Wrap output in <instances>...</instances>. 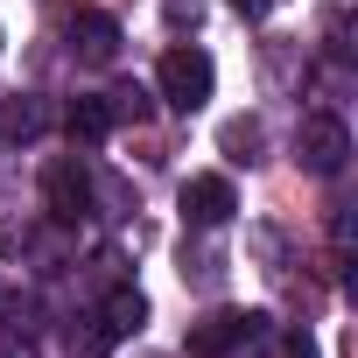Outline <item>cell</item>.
Instances as JSON below:
<instances>
[{
	"mask_svg": "<svg viewBox=\"0 0 358 358\" xmlns=\"http://www.w3.org/2000/svg\"><path fill=\"white\" fill-rule=\"evenodd\" d=\"M141 323H148V302H141V288H113V295H106V309H99V330H92V351H106V344L134 337Z\"/></svg>",
	"mask_w": 358,
	"mask_h": 358,
	"instance_id": "cell-7",
	"label": "cell"
},
{
	"mask_svg": "<svg viewBox=\"0 0 358 358\" xmlns=\"http://www.w3.org/2000/svg\"><path fill=\"white\" fill-rule=\"evenodd\" d=\"M8 309H15V288H8V281H0V316H8Z\"/></svg>",
	"mask_w": 358,
	"mask_h": 358,
	"instance_id": "cell-13",
	"label": "cell"
},
{
	"mask_svg": "<svg viewBox=\"0 0 358 358\" xmlns=\"http://www.w3.org/2000/svg\"><path fill=\"white\" fill-rule=\"evenodd\" d=\"M281 330L267 309H211L183 330V351L190 358H232V351H267Z\"/></svg>",
	"mask_w": 358,
	"mask_h": 358,
	"instance_id": "cell-1",
	"label": "cell"
},
{
	"mask_svg": "<svg viewBox=\"0 0 358 358\" xmlns=\"http://www.w3.org/2000/svg\"><path fill=\"white\" fill-rule=\"evenodd\" d=\"M71 50H78L85 64H113V57H120V22L99 15V8H78V15H71Z\"/></svg>",
	"mask_w": 358,
	"mask_h": 358,
	"instance_id": "cell-6",
	"label": "cell"
},
{
	"mask_svg": "<svg viewBox=\"0 0 358 358\" xmlns=\"http://www.w3.org/2000/svg\"><path fill=\"white\" fill-rule=\"evenodd\" d=\"M281 344V358H316V337L309 330H288V337H274Z\"/></svg>",
	"mask_w": 358,
	"mask_h": 358,
	"instance_id": "cell-11",
	"label": "cell"
},
{
	"mask_svg": "<svg viewBox=\"0 0 358 358\" xmlns=\"http://www.w3.org/2000/svg\"><path fill=\"white\" fill-rule=\"evenodd\" d=\"M155 92H162L176 113H204L211 92H218V64H211V50L176 43V50L162 57V71H155Z\"/></svg>",
	"mask_w": 358,
	"mask_h": 358,
	"instance_id": "cell-2",
	"label": "cell"
},
{
	"mask_svg": "<svg viewBox=\"0 0 358 358\" xmlns=\"http://www.w3.org/2000/svg\"><path fill=\"white\" fill-rule=\"evenodd\" d=\"M106 113H113V127H120V120L141 127V120L155 113V99H148V85H113V92H106Z\"/></svg>",
	"mask_w": 358,
	"mask_h": 358,
	"instance_id": "cell-9",
	"label": "cell"
},
{
	"mask_svg": "<svg viewBox=\"0 0 358 358\" xmlns=\"http://www.w3.org/2000/svg\"><path fill=\"white\" fill-rule=\"evenodd\" d=\"M0 134H8V141H15V134H22V141L43 134V106H36V99H8V106H0Z\"/></svg>",
	"mask_w": 358,
	"mask_h": 358,
	"instance_id": "cell-10",
	"label": "cell"
},
{
	"mask_svg": "<svg viewBox=\"0 0 358 358\" xmlns=\"http://www.w3.org/2000/svg\"><path fill=\"white\" fill-rule=\"evenodd\" d=\"M43 211H50L57 225H85V218H92V169H85L78 155H57V162L43 169Z\"/></svg>",
	"mask_w": 358,
	"mask_h": 358,
	"instance_id": "cell-3",
	"label": "cell"
},
{
	"mask_svg": "<svg viewBox=\"0 0 358 358\" xmlns=\"http://www.w3.org/2000/svg\"><path fill=\"white\" fill-rule=\"evenodd\" d=\"M232 211H239V190L225 183V176H190L183 183V218L190 225L218 232V225H232Z\"/></svg>",
	"mask_w": 358,
	"mask_h": 358,
	"instance_id": "cell-5",
	"label": "cell"
},
{
	"mask_svg": "<svg viewBox=\"0 0 358 358\" xmlns=\"http://www.w3.org/2000/svg\"><path fill=\"white\" fill-rule=\"evenodd\" d=\"M64 134H71V141H85V148H99V141L113 134V113H106V99H99V92H78V99L64 106Z\"/></svg>",
	"mask_w": 358,
	"mask_h": 358,
	"instance_id": "cell-8",
	"label": "cell"
},
{
	"mask_svg": "<svg viewBox=\"0 0 358 358\" xmlns=\"http://www.w3.org/2000/svg\"><path fill=\"white\" fill-rule=\"evenodd\" d=\"M295 162H302L309 176H337V169L351 162V127H344L337 113H309V120L295 127Z\"/></svg>",
	"mask_w": 358,
	"mask_h": 358,
	"instance_id": "cell-4",
	"label": "cell"
},
{
	"mask_svg": "<svg viewBox=\"0 0 358 358\" xmlns=\"http://www.w3.org/2000/svg\"><path fill=\"white\" fill-rule=\"evenodd\" d=\"M225 8H232V15H246V22H267L274 0H225Z\"/></svg>",
	"mask_w": 358,
	"mask_h": 358,
	"instance_id": "cell-12",
	"label": "cell"
}]
</instances>
